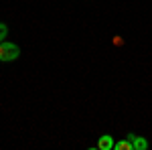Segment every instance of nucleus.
Wrapping results in <instances>:
<instances>
[{"label": "nucleus", "instance_id": "obj_1", "mask_svg": "<svg viewBox=\"0 0 152 150\" xmlns=\"http://www.w3.org/2000/svg\"><path fill=\"white\" fill-rule=\"evenodd\" d=\"M20 55V49L18 45H14V43H8V41H4V43H0V61H16Z\"/></svg>", "mask_w": 152, "mask_h": 150}, {"label": "nucleus", "instance_id": "obj_3", "mask_svg": "<svg viewBox=\"0 0 152 150\" xmlns=\"http://www.w3.org/2000/svg\"><path fill=\"white\" fill-rule=\"evenodd\" d=\"M97 148L99 150H112L114 148V138H112L110 134H104V136L99 138V142H97Z\"/></svg>", "mask_w": 152, "mask_h": 150}, {"label": "nucleus", "instance_id": "obj_5", "mask_svg": "<svg viewBox=\"0 0 152 150\" xmlns=\"http://www.w3.org/2000/svg\"><path fill=\"white\" fill-rule=\"evenodd\" d=\"M6 35H8V26H6L4 23H0V43H4Z\"/></svg>", "mask_w": 152, "mask_h": 150}, {"label": "nucleus", "instance_id": "obj_2", "mask_svg": "<svg viewBox=\"0 0 152 150\" xmlns=\"http://www.w3.org/2000/svg\"><path fill=\"white\" fill-rule=\"evenodd\" d=\"M128 142L130 146H132V150H148V140L142 138V136H136V134H128Z\"/></svg>", "mask_w": 152, "mask_h": 150}, {"label": "nucleus", "instance_id": "obj_6", "mask_svg": "<svg viewBox=\"0 0 152 150\" xmlns=\"http://www.w3.org/2000/svg\"><path fill=\"white\" fill-rule=\"evenodd\" d=\"M114 45H124V39H122V37H114Z\"/></svg>", "mask_w": 152, "mask_h": 150}, {"label": "nucleus", "instance_id": "obj_4", "mask_svg": "<svg viewBox=\"0 0 152 150\" xmlns=\"http://www.w3.org/2000/svg\"><path fill=\"white\" fill-rule=\"evenodd\" d=\"M114 148H116V150H132V146H130L128 138H126V140H120V142H116V144H114Z\"/></svg>", "mask_w": 152, "mask_h": 150}]
</instances>
